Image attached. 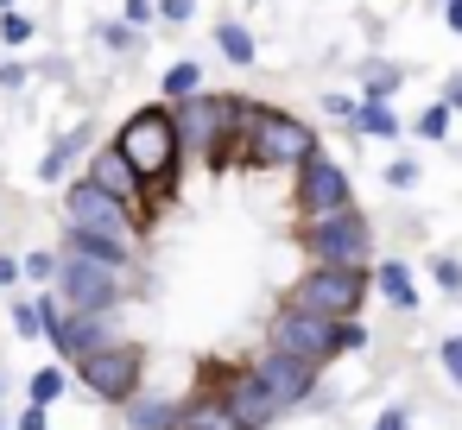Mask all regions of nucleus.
<instances>
[{
	"instance_id": "5",
	"label": "nucleus",
	"mask_w": 462,
	"mask_h": 430,
	"mask_svg": "<svg viewBox=\"0 0 462 430\" xmlns=\"http://www.w3.org/2000/svg\"><path fill=\"white\" fill-rule=\"evenodd\" d=\"M127 279H134V272L96 260L83 241L64 234V253H58V291H64V310H121Z\"/></svg>"
},
{
	"instance_id": "1",
	"label": "nucleus",
	"mask_w": 462,
	"mask_h": 430,
	"mask_svg": "<svg viewBox=\"0 0 462 430\" xmlns=\"http://www.w3.org/2000/svg\"><path fill=\"white\" fill-rule=\"evenodd\" d=\"M247 114L254 102L247 96H190V102H171V121H178V146L203 165H241V133H247Z\"/></svg>"
},
{
	"instance_id": "14",
	"label": "nucleus",
	"mask_w": 462,
	"mask_h": 430,
	"mask_svg": "<svg viewBox=\"0 0 462 430\" xmlns=\"http://www.w3.org/2000/svg\"><path fill=\"white\" fill-rule=\"evenodd\" d=\"M367 285H374V291H380L399 316H411V310H418V279H411V266H405L399 253L374 260V266H367Z\"/></svg>"
},
{
	"instance_id": "26",
	"label": "nucleus",
	"mask_w": 462,
	"mask_h": 430,
	"mask_svg": "<svg viewBox=\"0 0 462 430\" xmlns=\"http://www.w3.org/2000/svg\"><path fill=\"white\" fill-rule=\"evenodd\" d=\"M20 272L45 285V279H58V253H45V247H39V253H26V260H20Z\"/></svg>"
},
{
	"instance_id": "15",
	"label": "nucleus",
	"mask_w": 462,
	"mask_h": 430,
	"mask_svg": "<svg viewBox=\"0 0 462 430\" xmlns=\"http://www.w3.org/2000/svg\"><path fill=\"white\" fill-rule=\"evenodd\" d=\"M178 405H184V398H159V392H134V398L121 405V417H127V430H178Z\"/></svg>"
},
{
	"instance_id": "10",
	"label": "nucleus",
	"mask_w": 462,
	"mask_h": 430,
	"mask_svg": "<svg viewBox=\"0 0 462 430\" xmlns=\"http://www.w3.org/2000/svg\"><path fill=\"white\" fill-rule=\"evenodd\" d=\"M266 342L285 348V354H298V361H310L317 373H323L329 361H342V323H329V316H304V310H285V304H279Z\"/></svg>"
},
{
	"instance_id": "19",
	"label": "nucleus",
	"mask_w": 462,
	"mask_h": 430,
	"mask_svg": "<svg viewBox=\"0 0 462 430\" xmlns=\"http://www.w3.org/2000/svg\"><path fill=\"white\" fill-rule=\"evenodd\" d=\"M216 51H222L228 64H254V58H260V51H254V32H247L241 20H222V26H216Z\"/></svg>"
},
{
	"instance_id": "11",
	"label": "nucleus",
	"mask_w": 462,
	"mask_h": 430,
	"mask_svg": "<svg viewBox=\"0 0 462 430\" xmlns=\"http://www.w3.org/2000/svg\"><path fill=\"white\" fill-rule=\"evenodd\" d=\"M89 184H96L102 197H115V203H121V209H127V215H134L140 228H152V215H159V209H152V197H146V184L134 178V165H127V159H121L115 146H102V152H89Z\"/></svg>"
},
{
	"instance_id": "27",
	"label": "nucleus",
	"mask_w": 462,
	"mask_h": 430,
	"mask_svg": "<svg viewBox=\"0 0 462 430\" xmlns=\"http://www.w3.org/2000/svg\"><path fill=\"white\" fill-rule=\"evenodd\" d=\"M121 20H127L134 32H140V26H152V20H159V0H121Z\"/></svg>"
},
{
	"instance_id": "41",
	"label": "nucleus",
	"mask_w": 462,
	"mask_h": 430,
	"mask_svg": "<svg viewBox=\"0 0 462 430\" xmlns=\"http://www.w3.org/2000/svg\"><path fill=\"white\" fill-rule=\"evenodd\" d=\"M0 430H14V424H0Z\"/></svg>"
},
{
	"instance_id": "29",
	"label": "nucleus",
	"mask_w": 462,
	"mask_h": 430,
	"mask_svg": "<svg viewBox=\"0 0 462 430\" xmlns=\"http://www.w3.org/2000/svg\"><path fill=\"white\" fill-rule=\"evenodd\" d=\"M418 184V159H393L386 165V190H411Z\"/></svg>"
},
{
	"instance_id": "6",
	"label": "nucleus",
	"mask_w": 462,
	"mask_h": 430,
	"mask_svg": "<svg viewBox=\"0 0 462 430\" xmlns=\"http://www.w3.org/2000/svg\"><path fill=\"white\" fill-rule=\"evenodd\" d=\"M298 247L310 253V266H329V272H367V266H374V222H367L361 209L329 215V222H304V228H298Z\"/></svg>"
},
{
	"instance_id": "8",
	"label": "nucleus",
	"mask_w": 462,
	"mask_h": 430,
	"mask_svg": "<svg viewBox=\"0 0 462 430\" xmlns=\"http://www.w3.org/2000/svg\"><path fill=\"white\" fill-rule=\"evenodd\" d=\"M77 380H83L102 405H127V398L140 392V380H146V348L121 335V342L83 354V361H77Z\"/></svg>"
},
{
	"instance_id": "22",
	"label": "nucleus",
	"mask_w": 462,
	"mask_h": 430,
	"mask_svg": "<svg viewBox=\"0 0 462 430\" xmlns=\"http://www.w3.org/2000/svg\"><path fill=\"white\" fill-rule=\"evenodd\" d=\"M58 392H64V367H39V373L26 380V398H32V405H51Z\"/></svg>"
},
{
	"instance_id": "34",
	"label": "nucleus",
	"mask_w": 462,
	"mask_h": 430,
	"mask_svg": "<svg viewBox=\"0 0 462 430\" xmlns=\"http://www.w3.org/2000/svg\"><path fill=\"white\" fill-rule=\"evenodd\" d=\"M437 102H443L449 114H462V70H449V77H443V96H437Z\"/></svg>"
},
{
	"instance_id": "13",
	"label": "nucleus",
	"mask_w": 462,
	"mask_h": 430,
	"mask_svg": "<svg viewBox=\"0 0 462 430\" xmlns=\"http://www.w3.org/2000/svg\"><path fill=\"white\" fill-rule=\"evenodd\" d=\"M247 367H254V380H260L285 411H291V405H304V398L317 392V367H310V361H298V354H285V348H273V342H266Z\"/></svg>"
},
{
	"instance_id": "31",
	"label": "nucleus",
	"mask_w": 462,
	"mask_h": 430,
	"mask_svg": "<svg viewBox=\"0 0 462 430\" xmlns=\"http://www.w3.org/2000/svg\"><path fill=\"white\" fill-rule=\"evenodd\" d=\"M437 361H443V373L462 386V335H443V348H437Z\"/></svg>"
},
{
	"instance_id": "12",
	"label": "nucleus",
	"mask_w": 462,
	"mask_h": 430,
	"mask_svg": "<svg viewBox=\"0 0 462 430\" xmlns=\"http://www.w3.org/2000/svg\"><path fill=\"white\" fill-rule=\"evenodd\" d=\"M216 392H222V405L235 411L241 430H273V424L285 417V405L254 380V367H228V373H216Z\"/></svg>"
},
{
	"instance_id": "24",
	"label": "nucleus",
	"mask_w": 462,
	"mask_h": 430,
	"mask_svg": "<svg viewBox=\"0 0 462 430\" xmlns=\"http://www.w3.org/2000/svg\"><path fill=\"white\" fill-rule=\"evenodd\" d=\"M411 133H418V140H443V133H449V108H443V102H430V108L411 121Z\"/></svg>"
},
{
	"instance_id": "38",
	"label": "nucleus",
	"mask_w": 462,
	"mask_h": 430,
	"mask_svg": "<svg viewBox=\"0 0 462 430\" xmlns=\"http://www.w3.org/2000/svg\"><path fill=\"white\" fill-rule=\"evenodd\" d=\"M443 20H449V32L462 39V0H443Z\"/></svg>"
},
{
	"instance_id": "30",
	"label": "nucleus",
	"mask_w": 462,
	"mask_h": 430,
	"mask_svg": "<svg viewBox=\"0 0 462 430\" xmlns=\"http://www.w3.org/2000/svg\"><path fill=\"white\" fill-rule=\"evenodd\" d=\"M14 329H20V335H45V316H39V297H32V304H14Z\"/></svg>"
},
{
	"instance_id": "32",
	"label": "nucleus",
	"mask_w": 462,
	"mask_h": 430,
	"mask_svg": "<svg viewBox=\"0 0 462 430\" xmlns=\"http://www.w3.org/2000/svg\"><path fill=\"white\" fill-rule=\"evenodd\" d=\"M355 108H361L355 96H323V114H329V121H342V127L355 121Z\"/></svg>"
},
{
	"instance_id": "36",
	"label": "nucleus",
	"mask_w": 462,
	"mask_h": 430,
	"mask_svg": "<svg viewBox=\"0 0 462 430\" xmlns=\"http://www.w3.org/2000/svg\"><path fill=\"white\" fill-rule=\"evenodd\" d=\"M14 430H51V417H45V405H26V411L14 417Z\"/></svg>"
},
{
	"instance_id": "33",
	"label": "nucleus",
	"mask_w": 462,
	"mask_h": 430,
	"mask_svg": "<svg viewBox=\"0 0 462 430\" xmlns=\"http://www.w3.org/2000/svg\"><path fill=\"white\" fill-rule=\"evenodd\" d=\"M190 14H197V0H159V20L165 26H184Z\"/></svg>"
},
{
	"instance_id": "4",
	"label": "nucleus",
	"mask_w": 462,
	"mask_h": 430,
	"mask_svg": "<svg viewBox=\"0 0 462 430\" xmlns=\"http://www.w3.org/2000/svg\"><path fill=\"white\" fill-rule=\"evenodd\" d=\"M64 234H77V241H96V247H115V253H127V260H140V222L115 203V197H102L89 178H77L70 184V197H64Z\"/></svg>"
},
{
	"instance_id": "28",
	"label": "nucleus",
	"mask_w": 462,
	"mask_h": 430,
	"mask_svg": "<svg viewBox=\"0 0 462 430\" xmlns=\"http://www.w3.org/2000/svg\"><path fill=\"white\" fill-rule=\"evenodd\" d=\"M32 39V20L26 14H0V45H26Z\"/></svg>"
},
{
	"instance_id": "35",
	"label": "nucleus",
	"mask_w": 462,
	"mask_h": 430,
	"mask_svg": "<svg viewBox=\"0 0 462 430\" xmlns=\"http://www.w3.org/2000/svg\"><path fill=\"white\" fill-rule=\"evenodd\" d=\"M374 430H411V411H405V405H386V411L374 417Z\"/></svg>"
},
{
	"instance_id": "40",
	"label": "nucleus",
	"mask_w": 462,
	"mask_h": 430,
	"mask_svg": "<svg viewBox=\"0 0 462 430\" xmlns=\"http://www.w3.org/2000/svg\"><path fill=\"white\" fill-rule=\"evenodd\" d=\"M0 7H14V0H0Z\"/></svg>"
},
{
	"instance_id": "18",
	"label": "nucleus",
	"mask_w": 462,
	"mask_h": 430,
	"mask_svg": "<svg viewBox=\"0 0 462 430\" xmlns=\"http://www.w3.org/2000/svg\"><path fill=\"white\" fill-rule=\"evenodd\" d=\"M348 127L367 133V140H399V114H393V102H361Z\"/></svg>"
},
{
	"instance_id": "2",
	"label": "nucleus",
	"mask_w": 462,
	"mask_h": 430,
	"mask_svg": "<svg viewBox=\"0 0 462 430\" xmlns=\"http://www.w3.org/2000/svg\"><path fill=\"white\" fill-rule=\"evenodd\" d=\"M115 152L134 165V178L146 184V197H152V209H159V203L171 197V184H178V165H184L171 108H140V114H127L121 133H115Z\"/></svg>"
},
{
	"instance_id": "20",
	"label": "nucleus",
	"mask_w": 462,
	"mask_h": 430,
	"mask_svg": "<svg viewBox=\"0 0 462 430\" xmlns=\"http://www.w3.org/2000/svg\"><path fill=\"white\" fill-rule=\"evenodd\" d=\"M190 96H203V70L184 58V64L165 70V102H190Z\"/></svg>"
},
{
	"instance_id": "9",
	"label": "nucleus",
	"mask_w": 462,
	"mask_h": 430,
	"mask_svg": "<svg viewBox=\"0 0 462 430\" xmlns=\"http://www.w3.org/2000/svg\"><path fill=\"white\" fill-rule=\"evenodd\" d=\"M298 228L304 222H329V215H348L355 209V190H348V171L329 159V152H310L298 165Z\"/></svg>"
},
{
	"instance_id": "37",
	"label": "nucleus",
	"mask_w": 462,
	"mask_h": 430,
	"mask_svg": "<svg viewBox=\"0 0 462 430\" xmlns=\"http://www.w3.org/2000/svg\"><path fill=\"white\" fill-rule=\"evenodd\" d=\"M367 348V329L361 323H342V354H361Z\"/></svg>"
},
{
	"instance_id": "21",
	"label": "nucleus",
	"mask_w": 462,
	"mask_h": 430,
	"mask_svg": "<svg viewBox=\"0 0 462 430\" xmlns=\"http://www.w3.org/2000/svg\"><path fill=\"white\" fill-rule=\"evenodd\" d=\"M83 146H89V133H83V127H77V133H64V140H58V146L45 152V165H39V178H64V165H70V159H77Z\"/></svg>"
},
{
	"instance_id": "25",
	"label": "nucleus",
	"mask_w": 462,
	"mask_h": 430,
	"mask_svg": "<svg viewBox=\"0 0 462 430\" xmlns=\"http://www.w3.org/2000/svg\"><path fill=\"white\" fill-rule=\"evenodd\" d=\"M96 39H102V45H108V51H121V58H127V51H140V32H134V26H127V20H115V26H102V32H96Z\"/></svg>"
},
{
	"instance_id": "3",
	"label": "nucleus",
	"mask_w": 462,
	"mask_h": 430,
	"mask_svg": "<svg viewBox=\"0 0 462 430\" xmlns=\"http://www.w3.org/2000/svg\"><path fill=\"white\" fill-rule=\"evenodd\" d=\"M310 152H317L310 121H298V114H285V108H260V102H254L247 133H241V165H254V171H298Z\"/></svg>"
},
{
	"instance_id": "17",
	"label": "nucleus",
	"mask_w": 462,
	"mask_h": 430,
	"mask_svg": "<svg viewBox=\"0 0 462 430\" xmlns=\"http://www.w3.org/2000/svg\"><path fill=\"white\" fill-rule=\"evenodd\" d=\"M399 83H405L399 64H386V58H361V102H393Z\"/></svg>"
},
{
	"instance_id": "39",
	"label": "nucleus",
	"mask_w": 462,
	"mask_h": 430,
	"mask_svg": "<svg viewBox=\"0 0 462 430\" xmlns=\"http://www.w3.org/2000/svg\"><path fill=\"white\" fill-rule=\"evenodd\" d=\"M20 279V260H7V253H0V285H14Z\"/></svg>"
},
{
	"instance_id": "23",
	"label": "nucleus",
	"mask_w": 462,
	"mask_h": 430,
	"mask_svg": "<svg viewBox=\"0 0 462 430\" xmlns=\"http://www.w3.org/2000/svg\"><path fill=\"white\" fill-rule=\"evenodd\" d=\"M430 279H437L443 297H462V260H456V253H437V260H430Z\"/></svg>"
},
{
	"instance_id": "16",
	"label": "nucleus",
	"mask_w": 462,
	"mask_h": 430,
	"mask_svg": "<svg viewBox=\"0 0 462 430\" xmlns=\"http://www.w3.org/2000/svg\"><path fill=\"white\" fill-rule=\"evenodd\" d=\"M178 430H241V424H235V411L222 405V392L209 386V392H197V398L178 405Z\"/></svg>"
},
{
	"instance_id": "7",
	"label": "nucleus",
	"mask_w": 462,
	"mask_h": 430,
	"mask_svg": "<svg viewBox=\"0 0 462 430\" xmlns=\"http://www.w3.org/2000/svg\"><path fill=\"white\" fill-rule=\"evenodd\" d=\"M361 304H367V272H329V266H310V272L285 291V310L329 316V323H355Z\"/></svg>"
}]
</instances>
